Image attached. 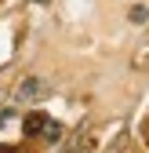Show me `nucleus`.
Wrapping results in <instances>:
<instances>
[{
    "instance_id": "nucleus-1",
    "label": "nucleus",
    "mask_w": 149,
    "mask_h": 153,
    "mask_svg": "<svg viewBox=\"0 0 149 153\" xmlns=\"http://www.w3.org/2000/svg\"><path fill=\"white\" fill-rule=\"evenodd\" d=\"M44 91H47V84L40 80V76H26V80L15 88V102H36Z\"/></svg>"
},
{
    "instance_id": "nucleus-2",
    "label": "nucleus",
    "mask_w": 149,
    "mask_h": 153,
    "mask_svg": "<svg viewBox=\"0 0 149 153\" xmlns=\"http://www.w3.org/2000/svg\"><path fill=\"white\" fill-rule=\"evenodd\" d=\"M145 18H149V11H145V7H131V22H135V26H142Z\"/></svg>"
}]
</instances>
